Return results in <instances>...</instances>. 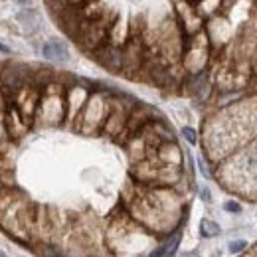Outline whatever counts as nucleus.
Masks as SVG:
<instances>
[{
    "mask_svg": "<svg viewBox=\"0 0 257 257\" xmlns=\"http://www.w3.org/2000/svg\"><path fill=\"white\" fill-rule=\"evenodd\" d=\"M16 2H20V4H28L30 0H16Z\"/></svg>",
    "mask_w": 257,
    "mask_h": 257,
    "instance_id": "obj_13",
    "label": "nucleus"
},
{
    "mask_svg": "<svg viewBox=\"0 0 257 257\" xmlns=\"http://www.w3.org/2000/svg\"><path fill=\"white\" fill-rule=\"evenodd\" d=\"M202 198H204L206 202H210V192H208V190H202Z\"/></svg>",
    "mask_w": 257,
    "mask_h": 257,
    "instance_id": "obj_11",
    "label": "nucleus"
},
{
    "mask_svg": "<svg viewBox=\"0 0 257 257\" xmlns=\"http://www.w3.org/2000/svg\"><path fill=\"white\" fill-rule=\"evenodd\" d=\"M22 67H8L4 71V85H8L10 89H20L24 83V73H20Z\"/></svg>",
    "mask_w": 257,
    "mask_h": 257,
    "instance_id": "obj_5",
    "label": "nucleus"
},
{
    "mask_svg": "<svg viewBox=\"0 0 257 257\" xmlns=\"http://www.w3.org/2000/svg\"><path fill=\"white\" fill-rule=\"evenodd\" d=\"M0 52H2V54H8V48H6V46H2V44H0Z\"/></svg>",
    "mask_w": 257,
    "mask_h": 257,
    "instance_id": "obj_12",
    "label": "nucleus"
},
{
    "mask_svg": "<svg viewBox=\"0 0 257 257\" xmlns=\"http://www.w3.org/2000/svg\"><path fill=\"white\" fill-rule=\"evenodd\" d=\"M42 54H44V58H48V60H58V62L67 60V48H65L62 42H56V40L46 42L44 48H42Z\"/></svg>",
    "mask_w": 257,
    "mask_h": 257,
    "instance_id": "obj_4",
    "label": "nucleus"
},
{
    "mask_svg": "<svg viewBox=\"0 0 257 257\" xmlns=\"http://www.w3.org/2000/svg\"><path fill=\"white\" fill-rule=\"evenodd\" d=\"M178 243H180V233H174L164 245H161V249H155L153 251V255H172L176 251Z\"/></svg>",
    "mask_w": 257,
    "mask_h": 257,
    "instance_id": "obj_6",
    "label": "nucleus"
},
{
    "mask_svg": "<svg viewBox=\"0 0 257 257\" xmlns=\"http://www.w3.org/2000/svg\"><path fill=\"white\" fill-rule=\"evenodd\" d=\"M243 247H247V243H245L243 239H237V241H231V243H229V251H231V253H239Z\"/></svg>",
    "mask_w": 257,
    "mask_h": 257,
    "instance_id": "obj_8",
    "label": "nucleus"
},
{
    "mask_svg": "<svg viewBox=\"0 0 257 257\" xmlns=\"http://www.w3.org/2000/svg\"><path fill=\"white\" fill-rule=\"evenodd\" d=\"M97 60L105 65V67H109V69H119V67L123 65V62H125V56H123V52H121L119 48H115V46H105L103 50H99Z\"/></svg>",
    "mask_w": 257,
    "mask_h": 257,
    "instance_id": "obj_2",
    "label": "nucleus"
},
{
    "mask_svg": "<svg viewBox=\"0 0 257 257\" xmlns=\"http://www.w3.org/2000/svg\"><path fill=\"white\" fill-rule=\"evenodd\" d=\"M182 137H184L188 143H192V145L196 143V131H194V128L184 127V128H182Z\"/></svg>",
    "mask_w": 257,
    "mask_h": 257,
    "instance_id": "obj_9",
    "label": "nucleus"
},
{
    "mask_svg": "<svg viewBox=\"0 0 257 257\" xmlns=\"http://www.w3.org/2000/svg\"><path fill=\"white\" fill-rule=\"evenodd\" d=\"M36 91H32L30 87H20L18 89V99H16V109H18V113L24 117V121H30L34 117V111H36Z\"/></svg>",
    "mask_w": 257,
    "mask_h": 257,
    "instance_id": "obj_1",
    "label": "nucleus"
},
{
    "mask_svg": "<svg viewBox=\"0 0 257 257\" xmlns=\"http://www.w3.org/2000/svg\"><path fill=\"white\" fill-rule=\"evenodd\" d=\"M6 131L12 139H18L22 133H26V125H24V117L18 113L16 105H12L6 111Z\"/></svg>",
    "mask_w": 257,
    "mask_h": 257,
    "instance_id": "obj_3",
    "label": "nucleus"
},
{
    "mask_svg": "<svg viewBox=\"0 0 257 257\" xmlns=\"http://www.w3.org/2000/svg\"><path fill=\"white\" fill-rule=\"evenodd\" d=\"M200 229H202V235H206V237H214V235L220 233V225L212 222V220H202Z\"/></svg>",
    "mask_w": 257,
    "mask_h": 257,
    "instance_id": "obj_7",
    "label": "nucleus"
},
{
    "mask_svg": "<svg viewBox=\"0 0 257 257\" xmlns=\"http://www.w3.org/2000/svg\"><path fill=\"white\" fill-rule=\"evenodd\" d=\"M224 208L227 210V212H239V206H237V204H233V202H227Z\"/></svg>",
    "mask_w": 257,
    "mask_h": 257,
    "instance_id": "obj_10",
    "label": "nucleus"
}]
</instances>
